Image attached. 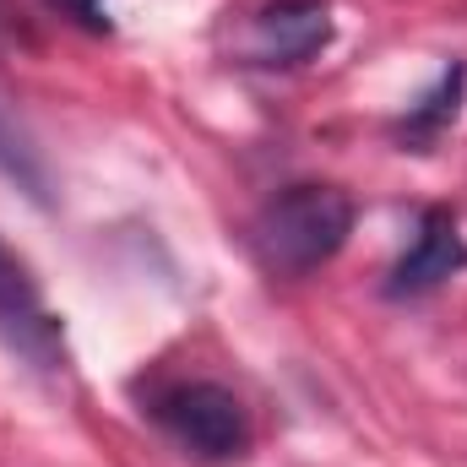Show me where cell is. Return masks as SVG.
Wrapping results in <instances>:
<instances>
[{"instance_id":"obj_1","label":"cell","mask_w":467,"mask_h":467,"mask_svg":"<svg viewBox=\"0 0 467 467\" xmlns=\"http://www.w3.org/2000/svg\"><path fill=\"white\" fill-rule=\"evenodd\" d=\"M353 234V202L348 191L305 180V185H283L277 196L261 202L255 223H250V250L272 277H310L316 266H327Z\"/></svg>"},{"instance_id":"obj_2","label":"cell","mask_w":467,"mask_h":467,"mask_svg":"<svg viewBox=\"0 0 467 467\" xmlns=\"http://www.w3.org/2000/svg\"><path fill=\"white\" fill-rule=\"evenodd\" d=\"M158 430L196 462H244L250 457V413L218 380H180L152 397Z\"/></svg>"},{"instance_id":"obj_3","label":"cell","mask_w":467,"mask_h":467,"mask_svg":"<svg viewBox=\"0 0 467 467\" xmlns=\"http://www.w3.org/2000/svg\"><path fill=\"white\" fill-rule=\"evenodd\" d=\"M332 44L327 0H266L239 16L229 49L239 66H305Z\"/></svg>"},{"instance_id":"obj_4","label":"cell","mask_w":467,"mask_h":467,"mask_svg":"<svg viewBox=\"0 0 467 467\" xmlns=\"http://www.w3.org/2000/svg\"><path fill=\"white\" fill-rule=\"evenodd\" d=\"M0 348L33 369H66V332L60 316L44 305L33 272L0 239Z\"/></svg>"},{"instance_id":"obj_5","label":"cell","mask_w":467,"mask_h":467,"mask_svg":"<svg viewBox=\"0 0 467 467\" xmlns=\"http://www.w3.org/2000/svg\"><path fill=\"white\" fill-rule=\"evenodd\" d=\"M462 266H467V244H462V229H457V218H451L446 207H430V213L419 218V234H413V244L397 255L386 294H397V299L430 294V288L451 283Z\"/></svg>"},{"instance_id":"obj_6","label":"cell","mask_w":467,"mask_h":467,"mask_svg":"<svg viewBox=\"0 0 467 467\" xmlns=\"http://www.w3.org/2000/svg\"><path fill=\"white\" fill-rule=\"evenodd\" d=\"M462 82H467V71L462 66H451V71L435 82V93H424V99L402 115V136H408V141H430V136H441V130L457 119V109H462Z\"/></svg>"},{"instance_id":"obj_7","label":"cell","mask_w":467,"mask_h":467,"mask_svg":"<svg viewBox=\"0 0 467 467\" xmlns=\"http://www.w3.org/2000/svg\"><path fill=\"white\" fill-rule=\"evenodd\" d=\"M0 169H5V174H22V180L38 185V174H33V152H27V136H22V125H16V115H11L5 99H0Z\"/></svg>"},{"instance_id":"obj_8","label":"cell","mask_w":467,"mask_h":467,"mask_svg":"<svg viewBox=\"0 0 467 467\" xmlns=\"http://www.w3.org/2000/svg\"><path fill=\"white\" fill-rule=\"evenodd\" d=\"M49 5H60L82 27H109V0H49Z\"/></svg>"},{"instance_id":"obj_9","label":"cell","mask_w":467,"mask_h":467,"mask_svg":"<svg viewBox=\"0 0 467 467\" xmlns=\"http://www.w3.org/2000/svg\"><path fill=\"white\" fill-rule=\"evenodd\" d=\"M0 16H5V0H0Z\"/></svg>"}]
</instances>
